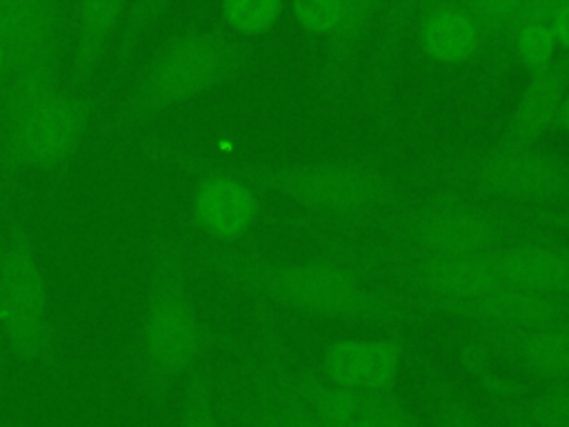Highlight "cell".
<instances>
[{"mask_svg": "<svg viewBox=\"0 0 569 427\" xmlns=\"http://www.w3.org/2000/svg\"><path fill=\"white\" fill-rule=\"evenodd\" d=\"M473 374L480 378L485 391L491 396L498 416H500V425L502 427H538L531 420H527L520 411V400L516 398V394L511 391L509 383L491 376L485 371V367H473Z\"/></svg>", "mask_w": 569, "mask_h": 427, "instance_id": "cell-28", "label": "cell"}, {"mask_svg": "<svg viewBox=\"0 0 569 427\" xmlns=\"http://www.w3.org/2000/svg\"><path fill=\"white\" fill-rule=\"evenodd\" d=\"M96 102L84 91L62 89L0 136V169L56 171L82 142Z\"/></svg>", "mask_w": 569, "mask_h": 427, "instance_id": "cell-7", "label": "cell"}, {"mask_svg": "<svg viewBox=\"0 0 569 427\" xmlns=\"http://www.w3.org/2000/svg\"><path fill=\"white\" fill-rule=\"evenodd\" d=\"M569 89V53L556 58L540 71H533L525 85L509 129L496 149L533 147L558 120L560 102Z\"/></svg>", "mask_w": 569, "mask_h": 427, "instance_id": "cell-15", "label": "cell"}, {"mask_svg": "<svg viewBox=\"0 0 569 427\" xmlns=\"http://www.w3.org/2000/svg\"><path fill=\"white\" fill-rule=\"evenodd\" d=\"M567 256H569V247H567Z\"/></svg>", "mask_w": 569, "mask_h": 427, "instance_id": "cell-34", "label": "cell"}, {"mask_svg": "<svg viewBox=\"0 0 569 427\" xmlns=\"http://www.w3.org/2000/svg\"><path fill=\"white\" fill-rule=\"evenodd\" d=\"M124 11L127 2L120 0H82L71 4V60L64 73V89L84 91L122 29Z\"/></svg>", "mask_w": 569, "mask_h": 427, "instance_id": "cell-13", "label": "cell"}, {"mask_svg": "<svg viewBox=\"0 0 569 427\" xmlns=\"http://www.w3.org/2000/svg\"><path fill=\"white\" fill-rule=\"evenodd\" d=\"M556 125H560V129L569 133V89H567V93H565V98L560 102V111H558Z\"/></svg>", "mask_w": 569, "mask_h": 427, "instance_id": "cell-31", "label": "cell"}, {"mask_svg": "<svg viewBox=\"0 0 569 427\" xmlns=\"http://www.w3.org/2000/svg\"><path fill=\"white\" fill-rule=\"evenodd\" d=\"M249 427H287L284 420L278 416V411L260 396V403L249 420Z\"/></svg>", "mask_w": 569, "mask_h": 427, "instance_id": "cell-30", "label": "cell"}, {"mask_svg": "<svg viewBox=\"0 0 569 427\" xmlns=\"http://www.w3.org/2000/svg\"><path fill=\"white\" fill-rule=\"evenodd\" d=\"M202 258L238 287L305 314L351 322H409L413 311L367 285L353 269L329 260H267L218 247Z\"/></svg>", "mask_w": 569, "mask_h": 427, "instance_id": "cell-1", "label": "cell"}, {"mask_svg": "<svg viewBox=\"0 0 569 427\" xmlns=\"http://www.w3.org/2000/svg\"><path fill=\"white\" fill-rule=\"evenodd\" d=\"M431 427H487L485 420L442 380L429 385Z\"/></svg>", "mask_w": 569, "mask_h": 427, "instance_id": "cell-25", "label": "cell"}, {"mask_svg": "<svg viewBox=\"0 0 569 427\" xmlns=\"http://www.w3.org/2000/svg\"><path fill=\"white\" fill-rule=\"evenodd\" d=\"M196 225L220 242H231L251 231L260 216V198L247 180L222 169L204 167L191 193Z\"/></svg>", "mask_w": 569, "mask_h": 427, "instance_id": "cell-10", "label": "cell"}, {"mask_svg": "<svg viewBox=\"0 0 569 427\" xmlns=\"http://www.w3.org/2000/svg\"><path fill=\"white\" fill-rule=\"evenodd\" d=\"M362 414L378 427H422L413 411L393 394H362Z\"/></svg>", "mask_w": 569, "mask_h": 427, "instance_id": "cell-27", "label": "cell"}, {"mask_svg": "<svg viewBox=\"0 0 569 427\" xmlns=\"http://www.w3.org/2000/svg\"><path fill=\"white\" fill-rule=\"evenodd\" d=\"M402 349L391 338H338L322 349L320 374L356 394H393Z\"/></svg>", "mask_w": 569, "mask_h": 427, "instance_id": "cell-11", "label": "cell"}, {"mask_svg": "<svg viewBox=\"0 0 569 427\" xmlns=\"http://www.w3.org/2000/svg\"><path fill=\"white\" fill-rule=\"evenodd\" d=\"M207 334L191 300L180 245L167 238L149 242V280L138 338V380L162 403L178 378L198 367Z\"/></svg>", "mask_w": 569, "mask_h": 427, "instance_id": "cell-2", "label": "cell"}, {"mask_svg": "<svg viewBox=\"0 0 569 427\" xmlns=\"http://www.w3.org/2000/svg\"><path fill=\"white\" fill-rule=\"evenodd\" d=\"M0 329L18 358H38L53 342L47 278L33 240L13 214L7 216L0 265Z\"/></svg>", "mask_w": 569, "mask_h": 427, "instance_id": "cell-5", "label": "cell"}, {"mask_svg": "<svg viewBox=\"0 0 569 427\" xmlns=\"http://www.w3.org/2000/svg\"><path fill=\"white\" fill-rule=\"evenodd\" d=\"M2 256H4V236L0 234V265H2Z\"/></svg>", "mask_w": 569, "mask_h": 427, "instance_id": "cell-33", "label": "cell"}, {"mask_svg": "<svg viewBox=\"0 0 569 427\" xmlns=\"http://www.w3.org/2000/svg\"><path fill=\"white\" fill-rule=\"evenodd\" d=\"M393 238L413 256L489 254L509 242V222L496 211L456 196H438L407 211Z\"/></svg>", "mask_w": 569, "mask_h": 427, "instance_id": "cell-6", "label": "cell"}, {"mask_svg": "<svg viewBox=\"0 0 569 427\" xmlns=\"http://www.w3.org/2000/svg\"><path fill=\"white\" fill-rule=\"evenodd\" d=\"M178 427H222L209 376L196 367L182 387V409Z\"/></svg>", "mask_w": 569, "mask_h": 427, "instance_id": "cell-21", "label": "cell"}, {"mask_svg": "<svg viewBox=\"0 0 569 427\" xmlns=\"http://www.w3.org/2000/svg\"><path fill=\"white\" fill-rule=\"evenodd\" d=\"M7 67H9V44L0 38V80L4 78Z\"/></svg>", "mask_w": 569, "mask_h": 427, "instance_id": "cell-32", "label": "cell"}, {"mask_svg": "<svg viewBox=\"0 0 569 427\" xmlns=\"http://www.w3.org/2000/svg\"><path fill=\"white\" fill-rule=\"evenodd\" d=\"M520 411L538 427H569V383H547L520 403Z\"/></svg>", "mask_w": 569, "mask_h": 427, "instance_id": "cell-24", "label": "cell"}, {"mask_svg": "<svg viewBox=\"0 0 569 427\" xmlns=\"http://www.w3.org/2000/svg\"><path fill=\"white\" fill-rule=\"evenodd\" d=\"M460 180L480 191L511 200H560L569 198V165L536 147L493 149L458 169Z\"/></svg>", "mask_w": 569, "mask_h": 427, "instance_id": "cell-8", "label": "cell"}, {"mask_svg": "<svg viewBox=\"0 0 569 427\" xmlns=\"http://www.w3.org/2000/svg\"><path fill=\"white\" fill-rule=\"evenodd\" d=\"M171 9L169 2L164 0H153V2H127V11H124V22H122V36H120V44H118V64H122L131 49L136 47L140 33H144L156 20H160L167 11Z\"/></svg>", "mask_w": 569, "mask_h": 427, "instance_id": "cell-26", "label": "cell"}, {"mask_svg": "<svg viewBox=\"0 0 569 427\" xmlns=\"http://www.w3.org/2000/svg\"><path fill=\"white\" fill-rule=\"evenodd\" d=\"M496 254L507 285L569 298L567 249L540 240H520L507 242Z\"/></svg>", "mask_w": 569, "mask_h": 427, "instance_id": "cell-17", "label": "cell"}, {"mask_svg": "<svg viewBox=\"0 0 569 427\" xmlns=\"http://www.w3.org/2000/svg\"><path fill=\"white\" fill-rule=\"evenodd\" d=\"M289 13L305 31L333 38L351 13V0H296Z\"/></svg>", "mask_w": 569, "mask_h": 427, "instance_id": "cell-22", "label": "cell"}, {"mask_svg": "<svg viewBox=\"0 0 569 427\" xmlns=\"http://www.w3.org/2000/svg\"><path fill=\"white\" fill-rule=\"evenodd\" d=\"M0 427H9V425H0Z\"/></svg>", "mask_w": 569, "mask_h": 427, "instance_id": "cell-35", "label": "cell"}, {"mask_svg": "<svg viewBox=\"0 0 569 427\" xmlns=\"http://www.w3.org/2000/svg\"><path fill=\"white\" fill-rule=\"evenodd\" d=\"M287 11L282 0H224L218 7L220 20L231 33L256 38L267 33Z\"/></svg>", "mask_w": 569, "mask_h": 427, "instance_id": "cell-20", "label": "cell"}, {"mask_svg": "<svg viewBox=\"0 0 569 427\" xmlns=\"http://www.w3.org/2000/svg\"><path fill=\"white\" fill-rule=\"evenodd\" d=\"M487 36L513 33V29L531 13L533 0H471L465 2Z\"/></svg>", "mask_w": 569, "mask_h": 427, "instance_id": "cell-23", "label": "cell"}, {"mask_svg": "<svg viewBox=\"0 0 569 427\" xmlns=\"http://www.w3.org/2000/svg\"><path fill=\"white\" fill-rule=\"evenodd\" d=\"M251 58V47L211 27H189L167 38L144 67L113 122L140 125L171 107L193 100L231 76Z\"/></svg>", "mask_w": 569, "mask_h": 427, "instance_id": "cell-3", "label": "cell"}, {"mask_svg": "<svg viewBox=\"0 0 569 427\" xmlns=\"http://www.w3.org/2000/svg\"><path fill=\"white\" fill-rule=\"evenodd\" d=\"M549 7L551 0H533L531 13L509 36L513 53L527 69H531V73L545 69L556 60L558 42L547 22Z\"/></svg>", "mask_w": 569, "mask_h": 427, "instance_id": "cell-19", "label": "cell"}, {"mask_svg": "<svg viewBox=\"0 0 569 427\" xmlns=\"http://www.w3.org/2000/svg\"><path fill=\"white\" fill-rule=\"evenodd\" d=\"M396 274L422 302L442 311L453 305L478 300L505 285L498 254L411 256L396 265Z\"/></svg>", "mask_w": 569, "mask_h": 427, "instance_id": "cell-9", "label": "cell"}, {"mask_svg": "<svg viewBox=\"0 0 569 427\" xmlns=\"http://www.w3.org/2000/svg\"><path fill=\"white\" fill-rule=\"evenodd\" d=\"M71 27V4L58 0H0V38L9 49L51 40Z\"/></svg>", "mask_w": 569, "mask_h": 427, "instance_id": "cell-18", "label": "cell"}, {"mask_svg": "<svg viewBox=\"0 0 569 427\" xmlns=\"http://www.w3.org/2000/svg\"><path fill=\"white\" fill-rule=\"evenodd\" d=\"M418 40L429 58L456 64L482 49L485 33L465 2H436L418 20Z\"/></svg>", "mask_w": 569, "mask_h": 427, "instance_id": "cell-16", "label": "cell"}, {"mask_svg": "<svg viewBox=\"0 0 569 427\" xmlns=\"http://www.w3.org/2000/svg\"><path fill=\"white\" fill-rule=\"evenodd\" d=\"M547 22L553 31L558 47L569 53V0H551Z\"/></svg>", "mask_w": 569, "mask_h": 427, "instance_id": "cell-29", "label": "cell"}, {"mask_svg": "<svg viewBox=\"0 0 569 427\" xmlns=\"http://www.w3.org/2000/svg\"><path fill=\"white\" fill-rule=\"evenodd\" d=\"M442 311L478 322L480 329L487 331H529L569 322V298L505 282L478 300L453 305Z\"/></svg>", "mask_w": 569, "mask_h": 427, "instance_id": "cell-12", "label": "cell"}, {"mask_svg": "<svg viewBox=\"0 0 569 427\" xmlns=\"http://www.w3.org/2000/svg\"><path fill=\"white\" fill-rule=\"evenodd\" d=\"M249 185L276 191L311 211L365 216L387 205L396 185L389 176L349 160H320L287 167H222Z\"/></svg>", "mask_w": 569, "mask_h": 427, "instance_id": "cell-4", "label": "cell"}, {"mask_svg": "<svg viewBox=\"0 0 569 427\" xmlns=\"http://www.w3.org/2000/svg\"><path fill=\"white\" fill-rule=\"evenodd\" d=\"M476 338L482 349L505 356L542 385L569 383V322L529 331L478 329Z\"/></svg>", "mask_w": 569, "mask_h": 427, "instance_id": "cell-14", "label": "cell"}]
</instances>
